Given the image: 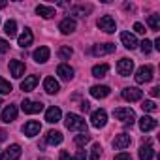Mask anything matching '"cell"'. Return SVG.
I'll list each match as a JSON object with an SVG mask.
<instances>
[{"label":"cell","mask_w":160,"mask_h":160,"mask_svg":"<svg viewBox=\"0 0 160 160\" xmlns=\"http://www.w3.org/2000/svg\"><path fill=\"white\" fill-rule=\"evenodd\" d=\"M64 124L68 130H75V132H81V134H87V122L81 115L77 113H68L66 119H64Z\"/></svg>","instance_id":"obj_1"},{"label":"cell","mask_w":160,"mask_h":160,"mask_svg":"<svg viewBox=\"0 0 160 160\" xmlns=\"http://www.w3.org/2000/svg\"><path fill=\"white\" fill-rule=\"evenodd\" d=\"M113 117H115L117 121L124 122L126 126H132L134 121H136V113H134V109H130V108H117V109L113 111Z\"/></svg>","instance_id":"obj_2"},{"label":"cell","mask_w":160,"mask_h":160,"mask_svg":"<svg viewBox=\"0 0 160 160\" xmlns=\"http://www.w3.org/2000/svg\"><path fill=\"white\" fill-rule=\"evenodd\" d=\"M136 83L138 85H143V83H149L151 79H152V66L151 64H147V66H141V68H138V72H136Z\"/></svg>","instance_id":"obj_3"},{"label":"cell","mask_w":160,"mask_h":160,"mask_svg":"<svg viewBox=\"0 0 160 160\" xmlns=\"http://www.w3.org/2000/svg\"><path fill=\"white\" fill-rule=\"evenodd\" d=\"M98 28L104 30V32H108V34H113V32L117 30L115 19H113L111 15H102V17L98 19Z\"/></svg>","instance_id":"obj_4"},{"label":"cell","mask_w":160,"mask_h":160,"mask_svg":"<svg viewBox=\"0 0 160 160\" xmlns=\"http://www.w3.org/2000/svg\"><path fill=\"white\" fill-rule=\"evenodd\" d=\"M106 122H108V113H106V109H96V111H92V115H91V124H92L94 128H104Z\"/></svg>","instance_id":"obj_5"},{"label":"cell","mask_w":160,"mask_h":160,"mask_svg":"<svg viewBox=\"0 0 160 160\" xmlns=\"http://www.w3.org/2000/svg\"><path fill=\"white\" fill-rule=\"evenodd\" d=\"M121 96H122L126 102H138V100H141L143 92H141L138 87H126V89H122Z\"/></svg>","instance_id":"obj_6"},{"label":"cell","mask_w":160,"mask_h":160,"mask_svg":"<svg viewBox=\"0 0 160 160\" xmlns=\"http://www.w3.org/2000/svg\"><path fill=\"white\" fill-rule=\"evenodd\" d=\"M117 72H119V75L128 77V75L134 72V60H130V58H121L119 64H117Z\"/></svg>","instance_id":"obj_7"},{"label":"cell","mask_w":160,"mask_h":160,"mask_svg":"<svg viewBox=\"0 0 160 160\" xmlns=\"http://www.w3.org/2000/svg\"><path fill=\"white\" fill-rule=\"evenodd\" d=\"M21 109L25 111V113H28V115H34V113H40L42 109H43V104L42 102H32V100H23V104H21Z\"/></svg>","instance_id":"obj_8"},{"label":"cell","mask_w":160,"mask_h":160,"mask_svg":"<svg viewBox=\"0 0 160 160\" xmlns=\"http://www.w3.org/2000/svg\"><path fill=\"white\" fill-rule=\"evenodd\" d=\"M109 92H111V89L108 85H94V87H91V96L92 98H98V100L108 98Z\"/></svg>","instance_id":"obj_9"},{"label":"cell","mask_w":160,"mask_h":160,"mask_svg":"<svg viewBox=\"0 0 160 160\" xmlns=\"http://www.w3.org/2000/svg\"><path fill=\"white\" fill-rule=\"evenodd\" d=\"M40 130H42V124H40L38 121H28V122H25V126H23V134L28 136V138L38 136Z\"/></svg>","instance_id":"obj_10"},{"label":"cell","mask_w":160,"mask_h":160,"mask_svg":"<svg viewBox=\"0 0 160 160\" xmlns=\"http://www.w3.org/2000/svg\"><path fill=\"white\" fill-rule=\"evenodd\" d=\"M75 28H77V23H75V19H72V17L62 19L60 25H58V30H60L62 34H72V32H75Z\"/></svg>","instance_id":"obj_11"},{"label":"cell","mask_w":160,"mask_h":160,"mask_svg":"<svg viewBox=\"0 0 160 160\" xmlns=\"http://www.w3.org/2000/svg\"><path fill=\"white\" fill-rule=\"evenodd\" d=\"M10 72H12V75L15 77V79H21L23 75H25V64L21 62V60H10Z\"/></svg>","instance_id":"obj_12"},{"label":"cell","mask_w":160,"mask_h":160,"mask_svg":"<svg viewBox=\"0 0 160 160\" xmlns=\"http://www.w3.org/2000/svg\"><path fill=\"white\" fill-rule=\"evenodd\" d=\"M57 73L60 75V79H62V81H70V79L73 77V68H72L70 64L62 62V64H58V68H57Z\"/></svg>","instance_id":"obj_13"},{"label":"cell","mask_w":160,"mask_h":160,"mask_svg":"<svg viewBox=\"0 0 160 160\" xmlns=\"http://www.w3.org/2000/svg\"><path fill=\"white\" fill-rule=\"evenodd\" d=\"M43 89H45L47 94H57L60 91V85H58V81L55 77H45L43 79Z\"/></svg>","instance_id":"obj_14"},{"label":"cell","mask_w":160,"mask_h":160,"mask_svg":"<svg viewBox=\"0 0 160 160\" xmlns=\"http://www.w3.org/2000/svg\"><path fill=\"white\" fill-rule=\"evenodd\" d=\"M115 51V43H98L92 47V55L96 57H102V55H109Z\"/></svg>","instance_id":"obj_15"},{"label":"cell","mask_w":160,"mask_h":160,"mask_svg":"<svg viewBox=\"0 0 160 160\" xmlns=\"http://www.w3.org/2000/svg\"><path fill=\"white\" fill-rule=\"evenodd\" d=\"M49 55H51V51H49V47H45V45H42V47H38L36 51H34V60L38 62V64H43V62H47L49 60Z\"/></svg>","instance_id":"obj_16"},{"label":"cell","mask_w":160,"mask_h":160,"mask_svg":"<svg viewBox=\"0 0 160 160\" xmlns=\"http://www.w3.org/2000/svg\"><path fill=\"white\" fill-rule=\"evenodd\" d=\"M158 126V122H156V119H152V117H141L139 119V128H141V132H151V130H154Z\"/></svg>","instance_id":"obj_17"},{"label":"cell","mask_w":160,"mask_h":160,"mask_svg":"<svg viewBox=\"0 0 160 160\" xmlns=\"http://www.w3.org/2000/svg\"><path fill=\"white\" fill-rule=\"evenodd\" d=\"M130 141H132L130 136L122 132V134L115 136V139H113V149H119V151H121V149H126V147L130 145Z\"/></svg>","instance_id":"obj_18"},{"label":"cell","mask_w":160,"mask_h":160,"mask_svg":"<svg viewBox=\"0 0 160 160\" xmlns=\"http://www.w3.org/2000/svg\"><path fill=\"white\" fill-rule=\"evenodd\" d=\"M38 81H40L38 75H28V77H25V81H21V91H25V92L34 91V87L38 85Z\"/></svg>","instance_id":"obj_19"},{"label":"cell","mask_w":160,"mask_h":160,"mask_svg":"<svg viewBox=\"0 0 160 160\" xmlns=\"http://www.w3.org/2000/svg\"><path fill=\"white\" fill-rule=\"evenodd\" d=\"M121 42H122V45H124L126 49H136V47L139 45L138 40H136V36L130 34V32H122V34H121Z\"/></svg>","instance_id":"obj_20"},{"label":"cell","mask_w":160,"mask_h":160,"mask_svg":"<svg viewBox=\"0 0 160 160\" xmlns=\"http://www.w3.org/2000/svg\"><path fill=\"white\" fill-rule=\"evenodd\" d=\"M60 117H62V111H60V108H49L47 111H45V121L47 122H51V124H55V122H58L60 121Z\"/></svg>","instance_id":"obj_21"},{"label":"cell","mask_w":160,"mask_h":160,"mask_svg":"<svg viewBox=\"0 0 160 160\" xmlns=\"http://www.w3.org/2000/svg\"><path fill=\"white\" fill-rule=\"evenodd\" d=\"M17 42H19V47H23V49L28 47V45H32V42H34V34H32V30H30V28H25V32L19 36Z\"/></svg>","instance_id":"obj_22"},{"label":"cell","mask_w":160,"mask_h":160,"mask_svg":"<svg viewBox=\"0 0 160 160\" xmlns=\"http://www.w3.org/2000/svg\"><path fill=\"white\" fill-rule=\"evenodd\" d=\"M15 119H17V106H13V104L6 106V109L2 111V121L4 122H12Z\"/></svg>","instance_id":"obj_23"},{"label":"cell","mask_w":160,"mask_h":160,"mask_svg":"<svg viewBox=\"0 0 160 160\" xmlns=\"http://www.w3.org/2000/svg\"><path fill=\"white\" fill-rule=\"evenodd\" d=\"M62 132H58V130H49L47 132V136H45V143H49V145H58V143H62Z\"/></svg>","instance_id":"obj_24"},{"label":"cell","mask_w":160,"mask_h":160,"mask_svg":"<svg viewBox=\"0 0 160 160\" xmlns=\"http://www.w3.org/2000/svg\"><path fill=\"white\" fill-rule=\"evenodd\" d=\"M6 160H19L21 158V145H17V143H13V145H10L8 149H6Z\"/></svg>","instance_id":"obj_25"},{"label":"cell","mask_w":160,"mask_h":160,"mask_svg":"<svg viewBox=\"0 0 160 160\" xmlns=\"http://www.w3.org/2000/svg\"><path fill=\"white\" fill-rule=\"evenodd\" d=\"M36 13L42 15L43 19H51V17H55V8L45 6V4H40V6H36Z\"/></svg>","instance_id":"obj_26"},{"label":"cell","mask_w":160,"mask_h":160,"mask_svg":"<svg viewBox=\"0 0 160 160\" xmlns=\"http://www.w3.org/2000/svg\"><path fill=\"white\" fill-rule=\"evenodd\" d=\"M154 156V149L151 147V143L147 141L145 145L139 147V160H151Z\"/></svg>","instance_id":"obj_27"},{"label":"cell","mask_w":160,"mask_h":160,"mask_svg":"<svg viewBox=\"0 0 160 160\" xmlns=\"http://www.w3.org/2000/svg\"><path fill=\"white\" fill-rule=\"evenodd\" d=\"M4 32H6V36L15 38V36H17V23H15L13 19L6 21V25H4Z\"/></svg>","instance_id":"obj_28"},{"label":"cell","mask_w":160,"mask_h":160,"mask_svg":"<svg viewBox=\"0 0 160 160\" xmlns=\"http://www.w3.org/2000/svg\"><path fill=\"white\" fill-rule=\"evenodd\" d=\"M108 72H109V66H108V64H96V66L92 68V75L98 77V79H100V77H106Z\"/></svg>","instance_id":"obj_29"},{"label":"cell","mask_w":160,"mask_h":160,"mask_svg":"<svg viewBox=\"0 0 160 160\" xmlns=\"http://www.w3.org/2000/svg\"><path fill=\"white\" fill-rule=\"evenodd\" d=\"M147 25L151 27V30H160V15H158V13H152V15H149V19H147Z\"/></svg>","instance_id":"obj_30"},{"label":"cell","mask_w":160,"mask_h":160,"mask_svg":"<svg viewBox=\"0 0 160 160\" xmlns=\"http://www.w3.org/2000/svg\"><path fill=\"white\" fill-rule=\"evenodd\" d=\"M91 141V136L89 134H79V136H75V139H73V143L77 145V147H83V145H87Z\"/></svg>","instance_id":"obj_31"},{"label":"cell","mask_w":160,"mask_h":160,"mask_svg":"<svg viewBox=\"0 0 160 160\" xmlns=\"http://www.w3.org/2000/svg\"><path fill=\"white\" fill-rule=\"evenodd\" d=\"M72 55H73V49H72V47H68V45H62V47L58 49V57H60L62 60H68Z\"/></svg>","instance_id":"obj_32"},{"label":"cell","mask_w":160,"mask_h":160,"mask_svg":"<svg viewBox=\"0 0 160 160\" xmlns=\"http://www.w3.org/2000/svg\"><path fill=\"white\" fill-rule=\"evenodd\" d=\"M141 109L147 111V113H154L158 108H156V102H152V100H145V102H141Z\"/></svg>","instance_id":"obj_33"},{"label":"cell","mask_w":160,"mask_h":160,"mask_svg":"<svg viewBox=\"0 0 160 160\" xmlns=\"http://www.w3.org/2000/svg\"><path fill=\"white\" fill-rule=\"evenodd\" d=\"M13 89H12V85L6 81L4 77H0V94H10Z\"/></svg>","instance_id":"obj_34"},{"label":"cell","mask_w":160,"mask_h":160,"mask_svg":"<svg viewBox=\"0 0 160 160\" xmlns=\"http://www.w3.org/2000/svg\"><path fill=\"white\" fill-rule=\"evenodd\" d=\"M102 156V145L100 143H94L92 149H91V160H98Z\"/></svg>","instance_id":"obj_35"},{"label":"cell","mask_w":160,"mask_h":160,"mask_svg":"<svg viewBox=\"0 0 160 160\" xmlns=\"http://www.w3.org/2000/svg\"><path fill=\"white\" fill-rule=\"evenodd\" d=\"M139 45H141V51H143L145 55H149V53H151V49H152V43H151V42H149L147 38H145V40H143V42H141Z\"/></svg>","instance_id":"obj_36"},{"label":"cell","mask_w":160,"mask_h":160,"mask_svg":"<svg viewBox=\"0 0 160 160\" xmlns=\"http://www.w3.org/2000/svg\"><path fill=\"white\" fill-rule=\"evenodd\" d=\"M87 12H91V6H89V8H73V10H72L73 15H81V17H85Z\"/></svg>","instance_id":"obj_37"},{"label":"cell","mask_w":160,"mask_h":160,"mask_svg":"<svg viewBox=\"0 0 160 160\" xmlns=\"http://www.w3.org/2000/svg\"><path fill=\"white\" fill-rule=\"evenodd\" d=\"M8 49H10V43L4 40V38H0V55H4V53H8Z\"/></svg>","instance_id":"obj_38"},{"label":"cell","mask_w":160,"mask_h":160,"mask_svg":"<svg viewBox=\"0 0 160 160\" xmlns=\"http://www.w3.org/2000/svg\"><path fill=\"white\" fill-rule=\"evenodd\" d=\"M134 30H136L138 34H145V27H143L141 23H134Z\"/></svg>","instance_id":"obj_39"},{"label":"cell","mask_w":160,"mask_h":160,"mask_svg":"<svg viewBox=\"0 0 160 160\" xmlns=\"http://www.w3.org/2000/svg\"><path fill=\"white\" fill-rule=\"evenodd\" d=\"M58 160H73V158L70 156V152H68V151H60V154H58Z\"/></svg>","instance_id":"obj_40"},{"label":"cell","mask_w":160,"mask_h":160,"mask_svg":"<svg viewBox=\"0 0 160 160\" xmlns=\"http://www.w3.org/2000/svg\"><path fill=\"white\" fill-rule=\"evenodd\" d=\"M115 160H132V156H130L128 152H119V154L115 156Z\"/></svg>","instance_id":"obj_41"},{"label":"cell","mask_w":160,"mask_h":160,"mask_svg":"<svg viewBox=\"0 0 160 160\" xmlns=\"http://www.w3.org/2000/svg\"><path fill=\"white\" fill-rule=\"evenodd\" d=\"M73 160H87V152L85 151H77V154H75Z\"/></svg>","instance_id":"obj_42"},{"label":"cell","mask_w":160,"mask_h":160,"mask_svg":"<svg viewBox=\"0 0 160 160\" xmlns=\"http://www.w3.org/2000/svg\"><path fill=\"white\" fill-rule=\"evenodd\" d=\"M79 108H81V111H85V113H87V111H91V104H89L87 100H85V102H81V106H79Z\"/></svg>","instance_id":"obj_43"},{"label":"cell","mask_w":160,"mask_h":160,"mask_svg":"<svg viewBox=\"0 0 160 160\" xmlns=\"http://www.w3.org/2000/svg\"><path fill=\"white\" fill-rule=\"evenodd\" d=\"M158 94H160V87H152V89H151V96H154V98H156Z\"/></svg>","instance_id":"obj_44"},{"label":"cell","mask_w":160,"mask_h":160,"mask_svg":"<svg viewBox=\"0 0 160 160\" xmlns=\"http://www.w3.org/2000/svg\"><path fill=\"white\" fill-rule=\"evenodd\" d=\"M6 136H8V134H6V130H0V143L6 139Z\"/></svg>","instance_id":"obj_45"},{"label":"cell","mask_w":160,"mask_h":160,"mask_svg":"<svg viewBox=\"0 0 160 160\" xmlns=\"http://www.w3.org/2000/svg\"><path fill=\"white\" fill-rule=\"evenodd\" d=\"M154 49H158V51H160V38H156V40H154Z\"/></svg>","instance_id":"obj_46"},{"label":"cell","mask_w":160,"mask_h":160,"mask_svg":"<svg viewBox=\"0 0 160 160\" xmlns=\"http://www.w3.org/2000/svg\"><path fill=\"white\" fill-rule=\"evenodd\" d=\"M2 8H6V2H4V0H0V10H2Z\"/></svg>","instance_id":"obj_47"},{"label":"cell","mask_w":160,"mask_h":160,"mask_svg":"<svg viewBox=\"0 0 160 160\" xmlns=\"http://www.w3.org/2000/svg\"><path fill=\"white\" fill-rule=\"evenodd\" d=\"M2 158H4V154H2V152H0V160H2Z\"/></svg>","instance_id":"obj_48"},{"label":"cell","mask_w":160,"mask_h":160,"mask_svg":"<svg viewBox=\"0 0 160 160\" xmlns=\"http://www.w3.org/2000/svg\"><path fill=\"white\" fill-rule=\"evenodd\" d=\"M0 106H2V100H0Z\"/></svg>","instance_id":"obj_49"}]
</instances>
